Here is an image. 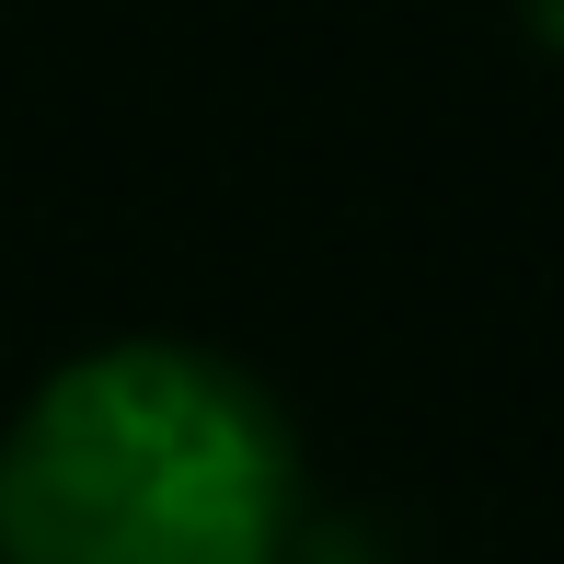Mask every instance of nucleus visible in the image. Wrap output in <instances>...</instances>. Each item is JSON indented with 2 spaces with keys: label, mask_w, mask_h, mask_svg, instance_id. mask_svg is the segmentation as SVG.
Listing matches in <instances>:
<instances>
[{
  "label": "nucleus",
  "mask_w": 564,
  "mask_h": 564,
  "mask_svg": "<svg viewBox=\"0 0 564 564\" xmlns=\"http://www.w3.org/2000/svg\"><path fill=\"white\" fill-rule=\"evenodd\" d=\"M300 426L196 335H105L0 426V564H300Z\"/></svg>",
  "instance_id": "f257e3e1"
},
{
  "label": "nucleus",
  "mask_w": 564,
  "mask_h": 564,
  "mask_svg": "<svg viewBox=\"0 0 564 564\" xmlns=\"http://www.w3.org/2000/svg\"><path fill=\"white\" fill-rule=\"evenodd\" d=\"M530 35H542V46H553V0H530Z\"/></svg>",
  "instance_id": "f03ea898"
}]
</instances>
